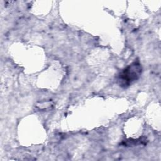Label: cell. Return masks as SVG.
<instances>
[{
	"label": "cell",
	"instance_id": "obj_1",
	"mask_svg": "<svg viewBox=\"0 0 161 161\" xmlns=\"http://www.w3.org/2000/svg\"><path fill=\"white\" fill-rule=\"evenodd\" d=\"M142 67L138 61H135L124 69L118 75L119 85L123 88H126L136 81L141 75Z\"/></svg>",
	"mask_w": 161,
	"mask_h": 161
}]
</instances>
